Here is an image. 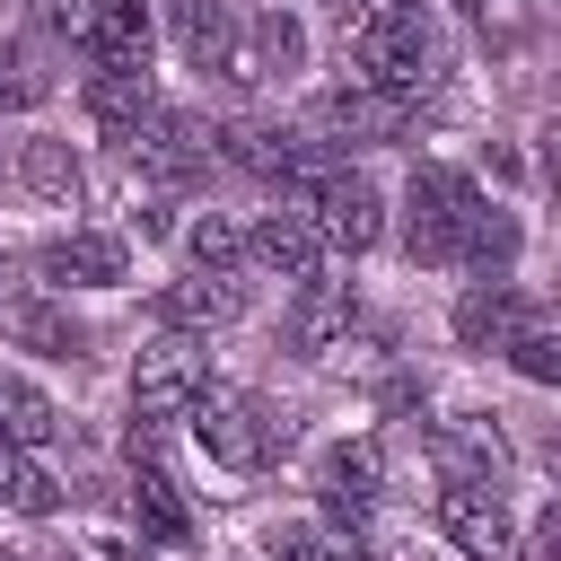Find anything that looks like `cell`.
I'll return each instance as SVG.
<instances>
[{
  "label": "cell",
  "mask_w": 561,
  "mask_h": 561,
  "mask_svg": "<svg viewBox=\"0 0 561 561\" xmlns=\"http://www.w3.org/2000/svg\"><path fill=\"white\" fill-rule=\"evenodd\" d=\"M280 193H289V210H298L324 245H342V254H359V245L386 237V202H377V184H368L359 167H342L333 149H316V140H307V158L280 175Z\"/></svg>",
  "instance_id": "1"
},
{
  "label": "cell",
  "mask_w": 561,
  "mask_h": 561,
  "mask_svg": "<svg viewBox=\"0 0 561 561\" xmlns=\"http://www.w3.org/2000/svg\"><path fill=\"white\" fill-rule=\"evenodd\" d=\"M351 79L386 88V96H421L430 88V26H421V9H359L351 18Z\"/></svg>",
  "instance_id": "2"
},
{
  "label": "cell",
  "mask_w": 561,
  "mask_h": 561,
  "mask_svg": "<svg viewBox=\"0 0 561 561\" xmlns=\"http://www.w3.org/2000/svg\"><path fill=\"white\" fill-rule=\"evenodd\" d=\"M473 210H482V193L456 167H412V184H403V245H412V263H465Z\"/></svg>",
  "instance_id": "3"
},
{
  "label": "cell",
  "mask_w": 561,
  "mask_h": 561,
  "mask_svg": "<svg viewBox=\"0 0 561 561\" xmlns=\"http://www.w3.org/2000/svg\"><path fill=\"white\" fill-rule=\"evenodd\" d=\"M193 438H202L210 465H228V473H263L272 447H280V421H263V403L237 394V386H202V394H193Z\"/></svg>",
  "instance_id": "4"
},
{
  "label": "cell",
  "mask_w": 561,
  "mask_h": 561,
  "mask_svg": "<svg viewBox=\"0 0 561 561\" xmlns=\"http://www.w3.org/2000/svg\"><path fill=\"white\" fill-rule=\"evenodd\" d=\"M202 386H210V351H202L193 333H158V342H140V359H131V412H140V421H175V412H193Z\"/></svg>",
  "instance_id": "5"
},
{
  "label": "cell",
  "mask_w": 561,
  "mask_h": 561,
  "mask_svg": "<svg viewBox=\"0 0 561 561\" xmlns=\"http://www.w3.org/2000/svg\"><path fill=\"white\" fill-rule=\"evenodd\" d=\"M44 18L88 61H149V0H44Z\"/></svg>",
  "instance_id": "6"
},
{
  "label": "cell",
  "mask_w": 561,
  "mask_h": 561,
  "mask_svg": "<svg viewBox=\"0 0 561 561\" xmlns=\"http://www.w3.org/2000/svg\"><path fill=\"white\" fill-rule=\"evenodd\" d=\"M412 105H421V96H386V88L342 79V88H324V96L307 105V131H316V149H342V140H394V131H412Z\"/></svg>",
  "instance_id": "7"
},
{
  "label": "cell",
  "mask_w": 561,
  "mask_h": 561,
  "mask_svg": "<svg viewBox=\"0 0 561 561\" xmlns=\"http://www.w3.org/2000/svg\"><path fill=\"white\" fill-rule=\"evenodd\" d=\"M438 526L465 561H517V517L500 508L491 482H447L438 491Z\"/></svg>",
  "instance_id": "8"
},
{
  "label": "cell",
  "mask_w": 561,
  "mask_h": 561,
  "mask_svg": "<svg viewBox=\"0 0 561 561\" xmlns=\"http://www.w3.org/2000/svg\"><path fill=\"white\" fill-rule=\"evenodd\" d=\"M131 158H140V175H158V184H193V175H210V131L193 123V114H167V105H149L131 131Z\"/></svg>",
  "instance_id": "9"
},
{
  "label": "cell",
  "mask_w": 561,
  "mask_h": 561,
  "mask_svg": "<svg viewBox=\"0 0 561 561\" xmlns=\"http://www.w3.org/2000/svg\"><path fill=\"white\" fill-rule=\"evenodd\" d=\"M316 500H324V517L359 526V517L386 500V447H377V438H342V447H324V456H316Z\"/></svg>",
  "instance_id": "10"
},
{
  "label": "cell",
  "mask_w": 561,
  "mask_h": 561,
  "mask_svg": "<svg viewBox=\"0 0 561 561\" xmlns=\"http://www.w3.org/2000/svg\"><path fill=\"white\" fill-rule=\"evenodd\" d=\"M175 44L193 70H219L237 88H254V61H245V26L219 9V0H175Z\"/></svg>",
  "instance_id": "11"
},
{
  "label": "cell",
  "mask_w": 561,
  "mask_h": 561,
  "mask_svg": "<svg viewBox=\"0 0 561 561\" xmlns=\"http://www.w3.org/2000/svg\"><path fill=\"white\" fill-rule=\"evenodd\" d=\"M237 316H245L237 272H193V280H167L158 289V324L167 333H202V324H237Z\"/></svg>",
  "instance_id": "12"
},
{
  "label": "cell",
  "mask_w": 561,
  "mask_h": 561,
  "mask_svg": "<svg viewBox=\"0 0 561 561\" xmlns=\"http://www.w3.org/2000/svg\"><path fill=\"white\" fill-rule=\"evenodd\" d=\"M245 254H254L263 272H280V280H298V289H307V280H316V263H324V237H316L298 210H263V219L245 228Z\"/></svg>",
  "instance_id": "13"
},
{
  "label": "cell",
  "mask_w": 561,
  "mask_h": 561,
  "mask_svg": "<svg viewBox=\"0 0 561 561\" xmlns=\"http://www.w3.org/2000/svg\"><path fill=\"white\" fill-rule=\"evenodd\" d=\"M351 324H359V298L342 280H307L298 307H289V351L298 359H324L333 342H351Z\"/></svg>",
  "instance_id": "14"
},
{
  "label": "cell",
  "mask_w": 561,
  "mask_h": 561,
  "mask_svg": "<svg viewBox=\"0 0 561 561\" xmlns=\"http://www.w3.org/2000/svg\"><path fill=\"white\" fill-rule=\"evenodd\" d=\"M430 465H438V482H491V473L508 465V438L465 412V421H438V430H430Z\"/></svg>",
  "instance_id": "15"
},
{
  "label": "cell",
  "mask_w": 561,
  "mask_h": 561,
  "mask_svg": "<svg viewBox=\"0 0 561 561\" xmlns=\"http://www.w3.org/2000/svg\"><path fill=\"white\" fill-rule=\"evenodd\" d=\"M79 96H88V114H96L105 131H131V123L158 105V96H149V61H88Z\"/></svg>",
  "instance_id": "16"
},
{
  "label": "cell",
  "mask_w": 561,
  "mask_h": 561,
  "mask_svg": "<svg viewBox=\"0 0 561 561\" xmlns=\"http://www.w3.org/2000/svg\"><path fill=\"white\" fill-rule=\"evenodd\" d=\"M526 307H535V298H526L517 280H473V289L456 298V342H465V351H500Z\"/></svg>",
  "instance_id": "17"
},
{
  "label": "cell",
  "mask_w": 561,
  "mask_h": 561,
  "mask_svg": "<svg viewBox=\"0 0 561 561\" xmlns=\"http://www.w3.org/2000/svg\"><path fill=\"white\" fill-rule=\"evenodd\" d=\"M44 272H53L61 289H114V280H123V237H96V228L53 237V245H44Z\"/></svg>",
  "instance_id": "18"
},
{
  "label": "cell",
  "mask_w": 561,
  "mask_h": 561,
  "mask_svg": "<svg viewBox=\"0 0 561 561\" xmlns=\"http://www.w3.org/2000/svg\"><path fill=\"white\" fill-rule=\"evenodd\" d=\"M61 438V412H53V394L35 386V377H18V368H0V447H53Z\"/></svg>",
  "instance_id": "19"
},
{
  "label": "cell",
  "mask_w": 561,
  "mask_h": 561,
  "mask_svg": "<svg viewBox=\"0 0 561 561\" xmlns=\"http://www.w3.org/2000/svg\"><path fill=\"white\" fill-rule=\"evenodd\" d=\"M131 517H140V535H158V543H193V508H184V491L131 447Z\"/></svg>",
  "instance_id": "20"
},
{
  "label": "cell",
  "mask_w": 561,
  "mask_h": 561,
  "mask_svg": "<svg viewBox=\"0 0 561 561\" xmlns=\"http://www.w3.org/2000/svg\"><path fill=\"white\" fill-rule=\"evenodd\" d=\"M210 149L237 158V167L263 175V184H280V175L307 158V140H289V131H272V123H228V131H210Z\"/></svg>",
  "instance_id": "21"
},
{
  "label": "cell",
  "mask_w": 561,
  "mask_h": 561,
  "mask_svg": "<svg viewBox=\"0 0 561 561\" xmlns=\"http://www.w3.org/2000/svg\"><path fill=\"white\" fill-rule=\"evenodd\" d=\"M9 333H18L26 351H44V359H79V351H88V333H79L53 298H18V307H9Z\"/></svg>",
  "instance_id": "22"
},
{
  "label": "cell",
  "mask_w": 561,
  "mask_h": 561,
  "mask_svg": "<svg viewBox=\"0 0 561 561\" xmlns=\"http://www.w3.org/2000/svg\"><path fill=\"white\" fill-rule=\"evenodd\" d=\"M500 351L517 359V377L552 386V377H561V324H552V307H526V316H517V333H508Z\"/></svg>",
  "instance_id": "23"
},
{
  "label": "cell",
  "mask_w": 561,
  "mask_h": 561,
  "mask_svg": "<svg viewBox=\"0 0 561 561\" xmlns=\"http://www.w3.org/2000/svg\"><path fill=\"white\" fill-rule=\"evenodd\" d=\"M0 508H18V517H53V508H61V482H53L26 447H0Z\"/></svg>",
  "instance_id": "24"
},
{
  "label": "cell",
  "mask_w": 561,
  "mask_h": 561,
  "mask_svg": "<svg viewBox=\"0 0 561 561\" xmlns=\"http://www.w3.org/2000/svg\"><path fill=\"white\" fill-rule=\"evenodd\" d=\"M18 184L44 193V202H79L88 175H79V158H70L61 140H26V149H18Z\"/></svg>",
  "instance_id": "25"
},
{
  "label": "cell",
  "mask_w": 561,
  "mask_h": 561,
  "mask_svg": "<svg viewBox=\"0 0 561 561\" xmlns=\"http://www.w3.org/2000/svg\"><path fill=\"white\" fill-rule=\"evenodd\" d=\"M245 61H254V79H272V70H298V61H307V35H298V18L263 9V18L245 26Z\"/></svg>",
  "instance_id": "26"
},
{
  "label": "cell",
  "mask_w": 561,
  "mask_h": 561,
  "mask_svg": "<svg viewBox=\"0 0 561 561\" xmlns=\"http://www.w3.org/2000/svg\"><path fill=\"white\" fill-rule=\"evenodd\" d=\"M184 254H193V272H237L245 228H237V219H219V210H202V219L184 228Z\"/></svg>",
  "instance_id": "27"
},
{
  "label": "cell",
  "mask_w": 561,
  "mask_h": 561,
  "mask_svg": "<svg viewBox=\"0 0 561 561\" xmlns=\"http://www.w3.org/2000/svg\"><path fill=\"white\" fill-rule=\"evenodd\" d=\"M272 552H280V561H368L359 535H324V526H280Z\"/></svg>",
  "instance_id": "28"
},
{
  "label": "cell",
  "mask_w": 561,
  "mask_h": 561,
  "mask_svg": "<svg viewBox=\"0 0 561 561\" xmlns=\"http://www.w3.org/2000/svg\"><path fill=\"white\" fill-rule=\"evenodd\" d=\"M35 96H44V79H35V70H26V53L0 35V105H35Z\"/></svg>",
  "instance_id": "29"
},
{
  "label": "cell",
  "mask_w": 561,
  "mask_h": 561,
  "mask_svg": "<svg viewBox=\"0 0 561 561\" xmlns=\"http://www.w3.org/2000/svg\"><path fill=\"white\" fill-rule=\"evenodd\" d=\"M9 307H18V289H9V263H0V324H9Z\"/></svg>",
  "instance_id": "30"
},
{
  "label": "cell",
  "mask_w": 561,
  "mask_h": 561,
  "mask_svg": "<svg viewBox=\"0 0 561 561\" xmlns=\"http://www.w3.org/2000/svg\"><path fill=\"white\" fill-rule=\"evenodd\" d=\"M324 9H333V18H342V26H351V18H359V0H324Z\"/></svg>",
  "instance_id": "31"
},
{
  "label": "cell",
  "mask_w": 561,
  "mask_h": 561,
  "mask_svg": "<svg viewBox=\"0 0 561 561\" xmlns=\"http://www.w3.org/2000/svg\"><path fill=\"white\" fill-rule=\"evenodd\" d=\"M377 9H421V0H377Z\"/></svg>",
  "instance_id": "32"
},
{
  "label": "cell",
  "mask_w": 561,
  "mask_h": 561,
  "mask_svg": "<svg viewBox=\"0 0 561 561\" xmlns=\"http://www.w3.org/2000/svg\"><path fill=\"white\" fill-rule=\"evenodd\" d=\"M0 561H18V552H0Z\"/></svg>",
  "instance_id": "33"
}]
</instances>
